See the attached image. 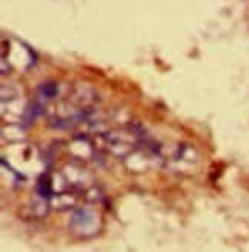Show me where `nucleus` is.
<instances>
[{
  "mask_svg": "<svg viewBox=\"0 0 249 252\" xmlns=\"http://www.w3.org/2000/svg\"><path fill=\"white\" fill-rule=\"evenodd\" d=\"M71 229L80 237H91L100 228V219L97 212L86 208H77L71 217Z\"/></svg>",
  "mask_w": 249,
  "mask_h": 252,
  "instance_id": "1",
  "label": "nucleus"
}]
</instances>
